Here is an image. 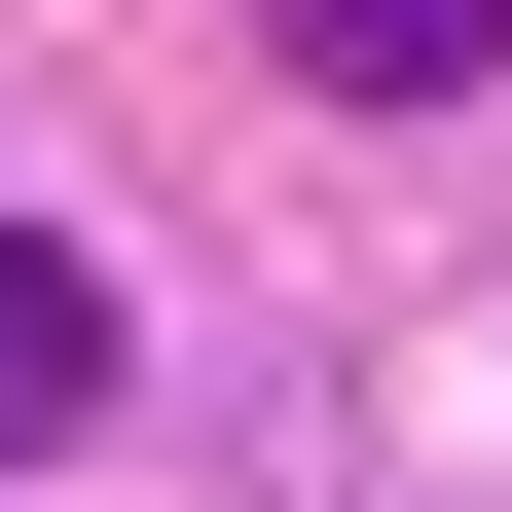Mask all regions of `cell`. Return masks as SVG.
<instances>
[{
    "label": "cell",
    "mask_w": 512,
    "mask_h": 512,
    "mask_svg": "<svg viewBox=\"0 0 512 512\" xmlns=\"http://www.w3.org/2000/svg\"><path fill=\"white\" fill-rule=\"evenodd\" d=\"M74 403H110V256H37V220H0V476H37Z\"/></svg>",
    "instance_id": "cell-1"
},
{
    "label": "cell",
    "mask_w": 512,
    "mask_h": 512,
    "mask_svg": "<svg viewBox=\"0 0 512 512\" xmlns=\"http://www.w3.org/2000/svg\"><path fill=\"white\" fill-rule=\"evenodd\" d=\"M256 37H293L330 110H439V74H512V0H256Z\"/></svg>",
    "instance_id": "cell-2"
}]
</instances>
